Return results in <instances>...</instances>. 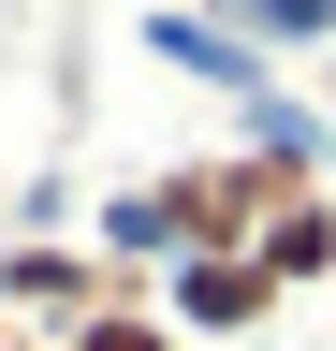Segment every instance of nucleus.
Returning <instances> with one entry per match:
<instances>
[{
  "label": "nucleus",
  "instance_id": "nucleus-1",
  "mask_svg": "<svg viewBox=\"0 0 336 351\" xmlns=\"http://www.w3.org/2000/svg\"><path fill=\"white\" fill-rule=\"evenodd\" d=\"M322 191V147L307 132H234V147H190V161H161L146 191H103V249H132V263H234V249H263V219L278 205H307Z\"/></svg>",
  "mask_w": 336,
  "mask_h": 351
},
{
  "label": "nucleus",
  "instance_id": "nucleus-2",
  "mask_svg": "<svg viewBox=\"0 0 336 351\" xmlns=\"http://www.w3.org/2000/svg\"><path fill=\"white\" fill-rule=\"evenodd\" d=\"M161 307H176V337H263L292 293L263 278V249H234V263H176V278H161Z\"/></svg>",
  "mask_w": 336,
  "mask_h": 351
},
{
  "label": "nucleus",
  "instance_id": "nucleus-3",
  "mask_svg": "<svg viewBox=\"0 0 336 351\" xmlns=\"http://www.w3.org/2000/svg\"><path fill=\"white\" fill-rule=\"evenodd\" d=\"M263 278H278V293H322V278H336V191H307V205L263 219Z\"/></svg>",
  "mask_w": 336,
  "mask_h": 351
},
{
  "label": "nucleus",
  "instance_id": "nucleus-4",
  "mask_svg": "<svg viewBox=\"0 0 336 351\" xmlns=\"http://www.w3.org/2000/svg\"><path fill=\"white\" fill-rule=\"evenodd\" d=\"M59 351H190V337H176V307H117V322H73Z\"/></svg>",
  "mask_w": 336,
  "mask_h": 351
},
{
  "label": "nucleus",
  "instance_id": "nucleus-5",
  "mask_svg": "<svg viewBox=\"0 0 336 351\" xmlns=\"http://www.w3.org/2000/svg\"><path fill=\"white\" fill-rule=\"evenodd\" d=\"M307 103H322V147H336V59H322V73H307Z\"/></svg>",
  "mask_w": 336,
  "mask_h": 351
},
{
  "label": "nucleus",
  "instance_id": "nucleus-6",
  "mask_svg": "<svg viewBox=\"0 0 336 351\" xmlns=\"http://www.w3.org/2000/svg\"><path fill=\"white\" fill-rule=\"evenodd\" d=\"M0 351H59V337H29V322H0Z\"/></svg>",
  "mask_w": 336,
  "mask_h": 351
}]
</instances>
